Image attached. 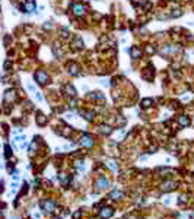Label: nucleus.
I'll use <instances>...</instances> for the list:
<instances>
[{"mask_svg":"<svg viewBox=\"0 0 194 219\" xmlns=\"http://www.w3.org/2000/svg\"><path fill=\"white\" fill-rule=\"evenodd\" d=\"M18 91L15 88H9L5 91L3 93V107H5V111L6 113H10L12 111V107H13V104L18 101Z\"/></svg>","mask_w":194,"mask_h":219,"instance_id":"1","label":"nucleus"},{"mask_svg":"<svg viewBox=\"0 0 194 219\" xmlns=\"http://www.w3.org/2000/svg\"><path fill=\"white\" fill-rule=\"evenodd\" d=\"M40 206H41V209L44 211V213H47V215L54 213L56 209H57V203H56V200H53V199H45V200H42V202L40 203Z\"/></svg>","mask_w":194,"mask_h":219,"instance_id":"2","label":"nucleus"},{"mask_svg":"<svg viewBox=\"0 0 194 219\" xmlns=\"http://www.w3.org/2000/svg\"><path fill=\"white\" fill-rule=\"evenodd\" d=\"M34 79L35 82L38 85H47L48 82H50V76H48V73H47V70H44V69H40V70H37L34 73Z\"/></svg>","mask_w":194,"mask_h":219,"instance_id":"3","label":"nucleus"},{"mask_svg":"<svg viewBox=\"0 0 194 219\" xmlns=\"http://www.w3.org/2000/svg\"><path fill=\"white\" fill-rule=\"evenodd\" d=\"M93 187H95L98 191H104V190H107V188L110 187V180L105 177V175H99V177L96 178Z\"/></svg>","mask_w":194,"mask_h":219,"instance_id":"4","label":"nucleus"},{"mask_svg":"<svg viewBox=\"0 0 194 219\" xmlns=\"http://www.w3.org/2000/svg\"><path fill=\"white\" fill-rule=\"evenodd\" d=\"M93 143H95L93 137L91 135H88V133L82 135L80 139H79V145H80V146H85V148H92Z\"/></svg>","mask_w":194,"mask_h":219,"instance_id":"5","label":"nucleus"},{"mask_svg":"<svg viewBox=\"0 0 194 219\" xmlns=\"http://www.w3.org/2000/svg\"><path fill=\"white\" fill-rule=\"evenodd\" d=\"M112 215H114V208H111V206H104L99 211V218L101 219H108Z\"/></svg>","mask_w":194,"mask_h":219,"instance_id":"6","label":"nucleus"},{"mask_svg":"<svg viewBox=\"0 0 194 219\" xmlns=\"http://www.w3.org/2000/svg\"><path fill=\"white\" fill-rule=\"evenodd\" d=\"M177 185H178V183L171 181V180H167V181H163V183L160 184V190H162V191H172V190L177 188Z\"/></svg>","mask_w":194,"mask_h":219,"instance_id":"7","label":"nucleus"},{"mask_svg":"<svg viewBox=\"0 0 194 219\" xmlns=\"http://www.w3.org/2000/svg\"><path fill=\"white\" fill-rule=\"evenodd\" d=\"M73 13H75L77 18L83 16L85 15V6L83 5H80V3H73Z\"/></svg>","mask_w":194,"mask_h":219,"instance_id":"8","label":"nucleus"},{"mask_svg":"<svg viewBox=\"0 0 194 219\" xmlns=\"http://www.w3.org/2000/svg\"><path fill=\"white\" fill-rule=\"evenodd\" d=\"M35 120H37V124H38L40 127L47 124V117H45L42 113H38V114H37V117H35Z\"/></svg>","mask_w":194,"mask_h":219,"instance_id":"9","label":"nucleus"},{"mask_svg":"<svg viewBox=\"0 0 194 219\" xmlns=\"http://www.w3.org/2000/svg\"><path fill=\"white\" fill-rule=\"evenodd\" d=\"M110 199L111 200H121V199H124V193L120 191V190H114V191L110 194Z\"/></svg>","mask_w":194,"mask_h":219,"instance_id":"10","label":"nucleus"},{"mask_svg":"<svg viewBox=\"0 0 194 219\" xmlns=\"http://www.w3.org/2000/svg\"><path fill=\"white\" fill-rule=\"evenodd\" d=\"M99 133H102V135L108 136L112 133V127L111 126H107V124H101L99 126Z\"/></svg>","mask_w":194,"mask_h":219,"instance_id":"11","label":"nucleus"},{"mask_svg":"<svg viewBox=\"0 0 194 219\" xmlns=\"http://www.w3.org/2000/svg\"><path fill=\"white\" fill-rule=\"evenodd\" d=\"M69 73L72 76L79 75V66H77L76 63H69Z\"/></svg>","mask_w":194,"mask_h":219,"instance_id":"12","label":"nucleus"},{"mask_svg":"<svg viewBox=\"0 0 194 219\" xmlns=\"http://www.w3.org/2000/svg\"><path fill=\"white\" fill-rule=\"evenodd\" d=\"M178 123H179L183 127H188V126H190V120H188V117H187V116H179V117H178Z\"/></svg>","mask_w":194,"mask_h":219,"instance_id":"13","label":"nucleus"},{"mask_svg":"<svg viewBox=\"0 0 194 219\" xmlns=\"http://www.w3.org/2000/svg\"><path fill=\"white\" fill-rule=\"evenodd\" d=\"M130 53H131V57H133V59H140V57H142V51H140L139 47H133V48L130 50Z\"/></svg>","mask_w":194,"mask_h":219,"instance_id":"14","label":"nucleus"},{"mask_svg":"<svg viewBox=\"0 0 194 219\" xmlns=\"http://www.w3.org/2000/svg\"><path fill=\"white\" fill-rule=\"evenodd\" d=\"M73 48H83V41L80 37H75V41H73Z\"/></svg>","mask_w":194,"mask_h":219,"instance_id":"15","label":"nucleus"},{"mask_svg":"<svg viewBox=\"0 0 194 219\" xmlns=\"http://www.w3.org/2000/svg\"><path fill=\"white\" fill-rule=\"evenodd\" d=\"M3 70H5L6 73H9V72L12 70V60L10 59L5 60V63H3Z\"/></svg>","mask_w":194,"mask_h":219,"instance_id":"16","label":"nucleus"},{"mask_svg":"<svg viewBox=\"0 0 194 219\" xmlns=\"http://www.w3.org/2000/svg\"><path fill=\"white\" fill-rule=\"evenodd\" d=\"M64 91H67L70 96H76V91H75V88H73L72 85H66V86H64Z\"/></svg>","mask_w":194,"mask_h":219,"instance_id":"17","label":"nucleus"},{"mask_svg":"<svg viewBox=\"0 0 194 219\" xmlns=\"http://www.w3.org/2000/svg\"><path fill=\"white\" fill-rule=\"evenodd\" d=\"M80 114H82L86 120H89V121H92V120H93V113H92V111H82Z\"/></svg>","mask_w":194,"mask_h":219,"instance_id":"18","label":"nucleus"},{"mask_svg":"<svg viewBox=\"0 0 194 219\" xmlns=\"http://www.w3.org/2000/svg\"><path fill=\"white\" fill-rule=\"evenodd\" d=\"M12 155H13V152H12V148L9 146V145H5V156L6 158H12Z\"/></svg>","mask_w":194,"mask_h":219,"instance_id":"19","label":"nucleus"},{"mask_svg":"<svg viewBox=\"0 0 194 219\" xmlns=\"http://www.w3.org/2000/svg\"><path fill=\"white\" fill-rule=\"evenodd\" d=\"M152 100H143L142 101V107L143 108H149V107H152Z\"/></svg>","mask_w":194,"mask_h":219,"instance_id":"20","label":"nucleus"},{"mask_svg":"<svg viewBox=\"0 0 194 219\" xmlns=\"http://www.w3.org/2000/svg\"><path fill=\"white\" fill-rule=\"evenodd\" d=\"M10 41H12V37H10V35H6V37H5V40H3L5 47H9V45H10Z\"/></svg>","mask_w":194,"mask_h":219,"instance_id":"21","label":"nucleus"},{"mask_svg":"<svg viewBox=\"0 0 194 219\" xmlns=\"http://www.w3.org/2000/svg\"><path fill=\"white\" fill-rule=\"evenodd\" d=\"M60 35H61V37H63V38H69V31H64V29H61V31H60Z\"/></svg>","mask_w":194,"mask_h":219,"instance_id":"22","label":"nucleus"},{"mask_svg":"<svg viewBox=\"0 0 194 219\" xmlns=\"http://www.w3.org/2000/svg\"><path fill=\"white\" fill-rule=\"evenodd\" d=\"M108 164H110V168H111V169H114V171L117 169V165H115V161H110Z\"/></svg>","mask_w":194,"mask_h":219,"instance_id":"23","label":"nucleus"},{"mask_svg":"<svg viewBox=\"0 0 194 219\" xmlns=\"http://www.w3.org/2000/svg\"><path fill=\"white\" fill-rule=\"evenodd\" d=\"M190 219H194V211L190 213Z\"/></svg>","mask_w":194,"mask_h":219,"instance_id":"24","label":"nucleus"},{"mask_svg":"<svg viewBox=\"0 0 194 219\" xmlns=\"http://www.w3.org/2000/svg\"><path fill=\"white\" fill-rule=\"evenodd\" d=\"M0 114H2V107H0Z\"/></svg>","mask_w":194,"mask_h":219,"instance_id":"25","label":"nucleus"},{"mask_svg":"<svg viewBox=\"0 0 194 219\" xmlns=\"http://www.w3.org/2000/svg\"><path fill=\"white\" fill-rule=\"evenodd\" d=\"M0 206H2V200H0Z\"/></svg>","mask_w":194,"mask_h":219,"instance_id":"26","label":"nucleus"}]
</instances>
